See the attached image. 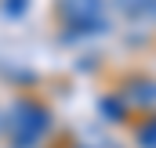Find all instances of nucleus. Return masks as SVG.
I'll return each instance as SVG.
<instances>
[{
    "mask_svg": "<svg viewBox=\"0 0 156 148\" xmlns=\"http://www.w3.org/2000/svg\"><path fill=\"white\" fill-rule=\"evenodd\" d=\"M116 4L123 7V11H127V15H145L153 0H116Z\"/></svg>",
    "mask_w": 156,
    "mask_h": 148,
    "instance_id": "obj_2",
    "label": "nucleus"
},
{
    "mask_svg": "<svg viewBox=\"0 0 156 148\" xmlns=\"http://www.w3.org/2000/svg\"><path fill=\"white\" fill-rule=\"evenodd\" d=\"M131 101L142 105V109H153L156 105V79H138L131 87Z\"/></svg>",
    "mask_w": 156,
    "mask_h": 148,
    "instance_id": "obj_1",
    "label": "nucleus"
},
{
    "mask_svg": "<svg viewBox=\"0 0 156 148\" xmlns=\"http://www.w3.org/2000/svg\"><path fill=\"white\" fill-rule=\"evenodd\" d=\"M138 137H142V145H145V148H156V119H153V123H145V126L138 130Z\"/></svg>",
    "mask_w": 156,
    "mask_h": 148,
    "instance_id": "obj_3",
    "label": "nucleus"
}]
</instances>
